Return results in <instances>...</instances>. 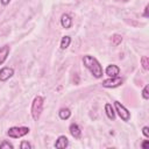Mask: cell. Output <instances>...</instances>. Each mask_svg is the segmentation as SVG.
Masks as SVG:
<instances>
[{
  "label": "cell",
  "mask_w": 149,
  "mask_h": 149,
  "mask_svg": "<svg viewBox=\"0 0 149 149\" xmlns=\"http://www.w3.org/2000/svg\"><path fill=\"white\" fill-rule=\"evenodd\" d=\"M83 64H84V66L91 72V74H92L94 78L99 79V78L102 77V73H104L102 66L100 65L99 61H98L95 57H93V56H91V55H85V56H83Z\"/></svg>",
  "instance_id": "cell-1"
},
{
  "label": "cell",
  "mask_w": 149,
  "mask_h": 149,
  "mask_svg": "<svg viewBox=\"0 0 149 149\" xmlns=\"http://www.w3.org/2000/svg\"><path fill=\"white\" fill-rule=\"evenodd\" d=\"M43 105H44V98L41 95H36L31 102V107H30V113L31 116L35 121H37L43 112Z\"/></svg>",
  "instance_id": "cell-2"
},
{
  "label": "cell",
  "mask_w": 149,
  "mask_h": 149,
  "mask_svg": "<svg viewBox=\"0 0 149 149\" xmlns=\"http://www.w3.org/2000/svg\"><path fill=\"white\" fill-rule=\"evenodd\" d=\"M30 129L28 127H24V126H14V127H10L8 130H7V135L12 139H20V137H23L26 136L27 134H29Z\"/></svg>",
  "instance_id": "cell-3"
},
{
  "label": "cell",
  "mask_w": 149,
  "mask_h": 149,
  "mask_svg": "<svg viewBox=\"0 0 149 149\" xmlns=\"http://www.w3.org/2000/svg\"><path fill=\"white\" fill-rule=\"evenodd\" d=\"M114 109H115V113H118V115L120 116V119L125 122L129 121L130 120V112L119 101H114Z\"/></svg>",
  "instance_id": "cell-4"
},
{
  "label": "cell",
  "mask_w": 149,
  "mask_h": 149,
  "mask_svg": "<svg viewBox=\"0 0 149 149\" xmlns=\"http://www.w3.org/2000/svg\"><path fill=\"white\" fill-rule=\"evenodd\" d=\"M122 78L116 76V77H109L108 79H105L102 80V86L106 87V88H114V87H118L122 84Z\"/></svg>",
  "instance_id": "cell-5"
},
{
  "label": "cell",
  "mask_w": 149,
  "mask_h": 149,
  "mask_svg": "<svg viewBox=\"0 0 149 149\" xmlns=\"http://www.w3.org/2000/svg\"><path fill=\"white\" fill-rule=\"evenodd\" d=\"M14 74V69L9 66H5L0 70V81H6L9 78H12Z\"/></svg>",
  "instance_id": "cell-6"
},
{
  "label": "cell",
  "mask_w": 149,
  "mask_h": 149,
  "mask_svg": "<svg viewBox=\"0 0 149 149\" xmlns=\"http://www.w3.org/2000/svg\"><path fill=\"white\" fill-rule=\"evenodd\" d=\"M105 73L108 76V77H116L119 76L120 73V68L115 64H109L107 65V68L105 69Z\"/></svg>",
  "instance_id": "cell-7"
},
{
  "label": "cell",
  "mask_w": 149,
  "mask_h": 149,
  "mask_svg": "<svg viewBox=\"0 0 149 149\" xmlns=\"http://www.w3.org/2000/svg\"><path fill=\"white\" fill-rule=\"evenodd\" d=\"M69 132H70V134H71V136L73 137V139H76V140H78V139H80V136H81V130H80V127L77 125V123H71L70 126H69Z\"/></svg>",
  "instance_id": "cell-8"
},
{
  "label": "cell",
  "mask_w": 149,
  "mask_h": 149,
  "mask_svg": "<svg viewBox=\"0 0 149 149\" xmlns=\"http://www.w3.org/2000/svg\"><path fill=\"white\" fill-rule=\"evenodd\" d=\"M69 146V140L65 135H59L55 142V148H66Z\"/></svg>",
  "instance_id": "cell-9"
},
{
  "label": "cell",
  "mask_w": 149,
  "mask_h": 149,
  "mask_svg": "<svg viewBox=\"0 0 149 149\" xmlns=\"http://www.w3.org/2000/svg\"><path fill=\"white\" fill-rule=\"evenodd\" d=\"M61 24H62V27L63 28H65V29H69V28H71V26H72V19H71V16L69 15V14H63L62 16H61Z\"/></svg>",
  "instance_id": "cell-10"
},
{
  "label": "cell",
  "mask_w": 149,
  "mask_h": 149,
  "mask_svg": "<svg viewBox=\"0 0 149 149\" xmlns=\"http://www.w3.org/2000/svg\"><path fill=\"white\" fill-rule=\"evenodd\" d=\"M9 51H10V48L8 45H3L2 48H0V65L3 64V62L7 59Z\"/></svg>",
  "instance_id": "cell-11"
},
{
  "label": "cell",
  "mask_w": 149,
  "mask_h": 149,
  "mask_svg": "<svg viewBox=\"0 0 149 149\" xmlns=\"http://www.w3.org/2000/svg\"><path fill=\"white\" fill-rule=\"evenodd\" d=\"M105 112H106V115H107V118H108L109 120H114V119H115V109H114V107L112 106V104L107 102V104L105 105Z\"/></svg>",
  "instance_id": "cell-12"
},
{
  "label": "cell",
  "mask_w": 149,
  "mask_h": 149,
  "mask_svg": "<svg viewBox=\"0 0 149 149\" xmlns=\"http://www.w3.org/2000/svg\"><path fill=\"white\" fill-rule=\"evenodd\" d=\"M58 116H59L61 120H68L71 116V111L68 107H62L58 111Z\"/></svg>",
  "instance_id": "cell-13"
},
{
  "label": "cell",
  "mask_w": 149,
  "mask_h": 149,
  "mask_svg": "<svg viewBox=\"0 0 149 149\" xmlns=\"http://www.w3.org/2000/svg\"><path fill=\"white\" fill-rule=\"evenodd\" d=\"M70 43H71V37L66 35V36H63V37H62V40H61V45H59V47H61L62 50H65V49L70 45Z\"/></svg>",
  "instance_id": "cell-14"
},
{
  "label": "cell",
  "mask_w": 149,
  "mask_h": 149,
  "mask_svg": "<svg viewBox=\"0 0 149 149\" xmlns=\"http://www.w3.org/2000/svg\"><path fill=\"white\" fill-rule=\"evenodd\" d=\"M141 64H142L144 70H149V58H148V56H142Z\"/></svg>",
  "instance_id": "cell-15"
},
{
  "label": "cell",
  "mask_w": 149,
  "mask_h": 149,
  "mask_svg": "<svg viewBox=\"0 0 149 149\" xmlns=\"http://www.w3.org/2000/svg\"><path fill=\"white\" fill-rule=\"evenodd\" d=\"M112 41H113V43H114L115 45H118V44L121 43V41H122V36L119 35V34H114V35L112 36Z\"/></svg>",
  "instance_id": "cell-16"
},
{
  "label": "cell",
  "mask_w": 149,
  "mask_h": 149,
  "mask_svg": "<svg viewBox=\"0 0 149 149\" xmlns=\"http://www.w3.org/2000/svg\"><path fill=\"white\" fill-rule=\"evenodd\" d=\"M3 148H8V149H13V148H14V146H13L12 143H9V142H7V141H2V142L0 143V149H3Z\"/></svg>",
  "instance_id": "cell-17"
},
{
  "label": "cell",
  "mask_w": 149,
  "mask_h": 149,
  "mask_svg": "<svg viewBox=\"0 0 149 149\" xmlns=\"http://www.w3.org/2000/svg\"><path fill=\"white\" fill-rule=\"evenodd\" d=\"M148 88H149V86L146 85V86L143 87V90H142V98L146 99V100L149 99V92H148Z\"/></svg>",
  "instance_id": "cell-18"
},
{
  "label": "cell",
  "mask_w": 149,
  "mask_h": 149,
  "mask_svg": "<svg viewBox=\"0 0 149 149\" xmlns=\"http://www.w3.org/2000/svg\"><path fill=\"white\" fill-rule=\"evenodd\" d=\"M20 148H21V149H31L33 146H31L28 141H22L21 144H20Z\"/></svg>",
  "instance_id": "cell-19"
},
{
  "label": "cell",
  "mask_w": 149,
  "mask_h": 149,
  "mask_svg": "<svg viewBox=\"0 0 149 149\" xmlns=\"http://www.w3.org/2000/svg\"><path fill=\"white\" fill-rule=\"evenodd\" d=\"M142 134L146 136V137H149V127L148 126H144L142 128Z\"/></svg>",
  "instance_id": "cell-20"
},
{
  "label": "cell",
  "mask_w": 149,
  "mask_h": 149,
  "mask_svg": "<svg viewBox=\"0 0 149 149\" xmlns=\"http://www.w3.org/2000/svg\"><path fill=\"white\" fill-rule=\"evenodd\" d=\"M141 147H142L143 149L148 148V147H149V140H146V141H143V142L141 143Z\"/></svg>",
  "instance_id": "cell-21"
},
{
  "label": "cell",
  "mask_w": 149,
  "mask_h": 149,
  "mask_svg": "<svg viewBox=\"0 0 149 149\" xmlns=\"http://www.w3.org/2000/svg\"><path fill=\"white\" fill-rule=\"evenodd\" d=\"M148 10H149V6L147 5V6L144 7V13H143V16H144V17H148Z\"/></svg>",
  "instance_id": "cell-22"
},
{
  "label": "cell",
  "mask_w": 149,
  "mask_h": 149,
  "mask_svg": "<svg viewBox=\"0 0 149 149\" xmlns=\"http://www.w3.org/2000/svg\"><path fill=\"white\" fill-rule=\"evenodd\" d=\"M0 2H1L3 6H7V5L10 2V0H0Z\"/></svg>",
  "instance_id": "cell-23"
},
{
  "label": "cell",
  "mask_w": 149,
  "mask_h": 149,
  "mask_svg": "<svg viewBox=\"0 0 149 149\" xmlns=\"http://www.w3.org/2000/svg\"><path fill=\"white\" fill-rule=\"evenodd\" d=\"M121 1H129V0H121Z\"/></svg>",
  "instance_id": "cell-24"
}]
</instances>
